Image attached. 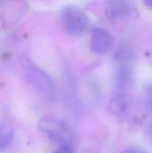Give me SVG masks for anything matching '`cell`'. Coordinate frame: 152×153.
Wrapping results in <instances>:
<instances>
[{"instance_id":"obj_3","label":"cell","mask_w":152,"mask_h":153,"mask_svg":"<svg viewBox=\"0 0 152 153\" xmlns=\"http://www.w3.org/2000/svg\"><path fill=\"white\" fill-rule=\"evenodd\" d=\"M61 21L67 34L72 37H80L87 31L89 18L86 13L75 5H67L61 11Z\"/></svg>"},{"instance_id":"obj_8","label":"cell","mask_w":152,"mask_h":153,"mask_svg":"<svg viewBox=\"0 0 152 153\" xmlns=\"http://www.w3.org/2000/svg\"><path fill=\"white\" fill-rule=\"evenodd\" d=\"M129 97L123 91L116 94L110 101V109L117 116H123L127 114L130 105Z\"/></svg>"},{"instance_id":"obj_14","label":"cell","mask_w":152,"mask_h":153,"mask_svg":"<svg viewBox=\"0 0 152 153\" xmlns=\"http://www.w3.org/2000/svg\"><path fill=\"white\" fill-rule=\"evenodd\" d=\"M142 1L145 5L147 6L148 7L152 8V0H142Z\"/></svg>"},{"instance_id":"obj_10","label":"cell","mask_w":152,"mask_h":153,"mask_svg":"<svg viewBox=\"0 0 152 153\" xmlns=\"http://www.w3.org/2000/svg\"><path fill=\"white\" fill-rule=\"evenodd\" d=\"M145 99L143 102L145 111L148 113H152V84L145 85L144 88Z\"/></svg>"},{"instance_id":"obj_12","label":"cell","mask_w":152,"mask_h":153,"mask_svg":"<svg viewBox=\"0 0 152 153\" xmlns=\"http://www.w3.org/2000/svg\"><path fill=\"white\" fill-rule=\"evenodd\" d=\"M145 134L149 142L152 144V120L148 124L147 127H146Z\"/></svg>"},{"instance_id":"obj_1","label":"cell","mask_w":152,"mask_h":153,"mask_svg":"<svg viewBox=\"0 0 152 153\" xmlns=\"http://www.w3.org/2000/svg\"><path fill=\"white\" fill-rule=\"evenodd\" d=\"M21 67L27 82L40 95L49 100L55 97V86L52 78L28 57H22Z\"/></svg>"},{"instance_id":"obj_9","label":"cell","mask_w":152,"mask_h":153,"mask_svg":"<svg viewBox=\"0 0 152 153\" xmlns=\"http://www.w3.org/2000/svg\"><path fill=\"white\" fill-rule=\"evenodd\" d=\"M13 138V130L7 124L0 123V151L7 149Z\"/></svg>"},{"instance_id":"obj_6","label":"cell","mask_w":152,"mask_h":153,"mask_svg":"<svg viewBox=\"0 0 152 153\" xmlns=\"http://www.w3.org/2000/svg\"><path fill=\"white\" fill-rule=\"evenodd\" d=\"M131 4L128 0H109L107 7V14L110 19H123L131 14Z\"/></svg>"},{"instance_id":"obj_2","label":"cell","mask_w":152,"mask_h":153,"mask_svg":"<svg viewBox=\"0 0 152 153\" xmlns=\"http://www.w3.org/2000/svg\"><path fill=\"white\" fill-rule=\"evenodd\" d=\"M37 126L40 131L55 144L71 146L74 143V131L69 124L63 120L46 117L41 118Z\"/></svg>"},{"instance_id":"obj_4","label":"cell","mask_w":152,"mask_h":153,"mask_svg":"<svg viewBox=\"0 0 152 153\" xmlns=\"http://www.w3.org/2000/svg\"><path fill=\"white\" fill-rule=\"evenodd\" d=\"M114 43L112 34L105 28L95 27L91 30L90 49L98 55H104L111 49Z\"/></svg>"},{"instance_id":"obj_5","label":"cell","mask_w":152,"mask_h":153,"mask_svg":"<svg viewBox=\"0 0 152 153\" xmlns=\"http://www.w3.org/2000/svg\"><path fill=\"white\" fill-rule=\"evenodd\" d=\"M25 3L19 0H1L0 20L4 24H13L23 13Z\"/></svg>"},{"instance_id":"obj_7","label":"cell","mask_w":152,"mask_h":153,"mask_svg":"<svg viewBox=\"0 0 152 153\" xmlns=\"http://www.w3.org/2000/svg\"><path fill=\"white\" fill-rule=\"evenodd\" d=\"M134 82V73L131 66L128 63L121 64L115 76V87L121 91H125L131 87Z\"/></svg>"},{"instance_id":"obj_13","label":"cell","mask_w":152,"mask_h":153,"mask_svg":"<svg viewBox=\"0 0 152 153\" xmlns=\"http://www.w3.org/2000/svg\"><path fill=\"white\" fill-rule=\"evenodd\" d=\"M122 153H147L144 151L139 150L137 149H125Z\"/></svg>"},{"instance_id":"obj_11","label":"cell","mask_w":152,"mask_h":153,"mask_svg":"<svg viewBox=\"0 0 152 153\" xmlns=\"http://www.w3.org/2000/svg\"><path fill=\"white\" fill-rule=\"evenodd\" d=\"M53 153H74V152L70 146H61L59 149L55 150Z\"/></svg>"}]
</instances>
